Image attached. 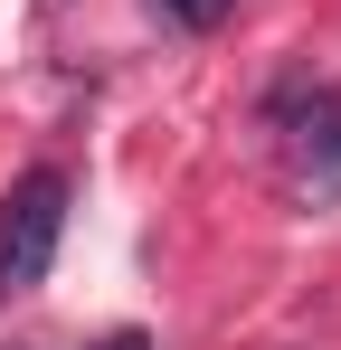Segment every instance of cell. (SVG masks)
Masks as SVG:
<instances>
[{"mask_svg": "<svg viewBox=\"0 0 341 350\" xmlns=\"http://www.w3.org/2000/svg\"><path fill=\"white\" fill-rule=\"evenodd\" d=\"M66 171L57 161H38V171L10 180V199H0V303L10 293H38L57 265V237H66Z\"/></svg>", "mask_w": 341, "mask_h": 350, "instance_id": "1", "label": "cell"}, {"mask_svg": "<svg viewBox=\"0 0 341 350\" xmlns=\"http://www.w3.org/2000/svg\"><path fill=\"white\" fill-rule=\"evenodd\" d=\"M303 199L313 208H341V95L332 85L303 95Z\"/></svg>", "mask_w": 341, "mask_h": 350, "instance_id": "2", "label": "cell"}, {"mask_svg": "<svg viewBox=\"0 0 341 350\" xmlns=\"http://www.w3.org/2000/svg\"><path fill=\"white\" fill-rule=\"evenodd\" d=\"M152 10H162L170 29H190V38H209V29H218V19L237 10V0H152Z\"/></svg>", "mask_w": 341, "mask_h": 350, "instance_id": "3", "label": "cell"}, {"mask_svg": "<svg viewBox=\"0 0 341 350\" xmlns=\"http://www.w3.org/2000/svg\"><path fill=\"white\" fill-rule=\"evenodd\" d=\"M105 350H152V341H142V332H114V341H105Z\"/></svg>", "mask_w": 341, "mask_h": 350, "instance_id": "4", "label": "cell"}]
</instances>
